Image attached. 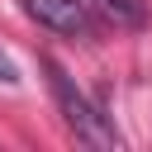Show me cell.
<instances>
[{"instance_id": "6da1fadb", "label": "cell", "mask_w": 152, "mask_h": 152, "mask_svg": "<svg viewBox=\"0 0 152 152\" xmlns=\"http://www.w3.org/2000/svg\"><path fill=\"white\" fill-rule=\"evenodd\" d=\"M43 71H48V86H52V100H57V109H62V124L76 133V142H86V147H124V138H119V128L90 104V95L52 62V57H43Z\"/></svg>"}, {"instance_id": "7a4b0ae2", "label": "cell", "mask_w": 152, "mask_h": 152, "mask_svg": "<svg viewBox=\"0 0 152 152\" xmlns=\"http://www.w3.org/2000/svg\"><path fill=\"white\" fill-rule=\"evenodd\" d=\"M19 5L38 28H52L62 38H90L95 33V10L86 0H19Z\"/></svg>"}, {"instance_id": "3957f363", "label": "cell", "mask_w": 152, "mask_h": 152, "mask_svg": "<svg viewBox=\"0 0 152 152\" xmlns=\"http://www.w3.org/2000/svg\"><path fill=\"white\" fill-rule=\"evenodd\" d=\"M95 10H100L114 28H142V24H147V5H142V0H95Z\"/></svg>"}, {"instance_id": "277c9868", "label": "cell", "mask_w": 152, "mask_h": 152, "mask_svg": "<svg viewBox=\"0 0 152 152\" xmlns=\"http://www.w3.org/2000/svg\"><path fill=\"white\" fill-rule=\"evenodd\" d=\"M0 81H5V86H19V66H14L5 52H0Z\"/></svg>"}]
</instances>
